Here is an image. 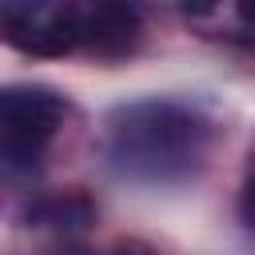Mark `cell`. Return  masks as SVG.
Returning a JSON list of instances; mask_svg holds the SVG:
<instances>
[{
  "label": "cell",
  "instance_id": "obj_1",
  "mask_svg": "<svg viewBox=\"0 0 255 255\" xmlns=\"http://www.w3.org/2000/svg\"><path fill=\"white\" fill-rule=\"evenodd\" d=\"M211 124L171 100H139L108 120L104 155L116 175L135 183H171L203 167Z\"/></svg>",
  "mask_w": 255,
  "mask_h": 255
},
{
  "label": "cell",
  "instance_id": "obj_2",
  "mask_svg": "<svg viewBox=\"0 0 255 255\" xmlns=\"http://www.w3.org/2000/svg\"><path fill=\"white\" fill-rule=\"evenodd\" d=\"M0 36L28 56H64L80 44V12L48 4H4Z\"/></svg>",
  "mask_w": 255,
  "mask_h": 255
},
{
  "label": "cell",
  "instance_id": "obj_3",
  "mask_svg": "<svg viewBox=\"0 0 255 255\" xmlns=\"http://www.w3.org/2000/svg\"><path fill=\"white\" fill-rule=\"evenodd\" d=\"M64 120V96L44 84H4L0 88V135L44 147Z\"/></svg>",
  "mask_w": 255,
  "mask_h": 255
},
{
  "label": "cell",
  "instance_id": "obj_4",
  "mask_svg": "<svg viewBox=\"0 0 255 255\" xmlns=\"http://www.w3.org/2000/svg\"><path fill=\"white\" fill-rule=\"evenodd\" d=\"M139 36V12L128 4H96L88 12H80V44L104 52V56H120L135 44Z\"/></svg>",
  "mask_w": 255,
  "mask_h": 255
},
{
  "label": "cell",
  "instance_id": "obj_5",
  "mask_svg": "<svg viewBox=\"0 0 255 255\" xmlns=\"http://www.w3.org/2000/svg\"><path fill=\"white\" fill-rule=\"evenodd\" d=\"M28 227H52V231H84L88 223H96V203L84 191H56V195H40L24 207L20 215Z\"/></svg>",
  "mask_w": 255,
  "mask_h": 255
},
{
  "label": "cell",
  "instance_id": "obj_6",
  "mask_svg": "<svg viewBox=\"0 0 255 255\" xmlns=\"http://www.w3.org/2000/svg\"><path fill=\"white\" fill-rule=\"evenodd\" d=\"M239 211H243V223L255 231V171H251V179H247V187H243V203H239Z\"/></svg>",
  "mask_w": 255,
  "mask_h": 255
},
{
  "label": "cell",
  "instance_id": "obj_7",
  "mask_svg": "<svg viewBox=\"0 0 255 255\" xmlns=\"http://www.w3.org/2000/svg\"><path fill=\"white\" fill-rule=\"evenodd\" d=\"M112 255H155V251H151L147 243H135V239H128V243H120Z\"/></svg>",
  "mask_w": 255,
  "mask_h": 255
}]
</instances>
